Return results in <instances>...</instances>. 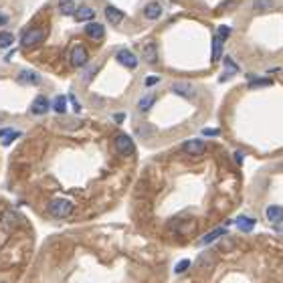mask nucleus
<instances>
[{
  "label": "nucleus",
  "instance_id": "obj_1",
  "mask_svg": "<svg viewBox=\"0 0 283 283\" xmlns=\"http://www.w3.org/2000/svg\"><path fill=\"white\" fill-rule=\"evenodd\" d=\"M73 210H75V204L67 199H55L47 206V212L53 216V219H67V216H71Z\"/></svg>",
  "mask_w": 283,
  "mask_h": 283
},
{
  "label": "nucleus",
  "instance_id": "obj_2",
  "mask_svg": "<svg viewBox=\"0 0 283 283\" xmlns=\"http://www.w3.org/2000/svg\"><path fill=\"white\" fill-rule=\"evenodd\" d=\"M114 144H116V150L120 152L121 156H132L134 152H136V144H134V140L129 138L127 134H118L116 140H114Z\"/></svg>",
  "mask_w": 283,
  "mask_h": 283
},
{
  "label": "nucleus",
  "instance_id": "obj_3",
  "mask_svg": "<svg viewBox=\"0 0 283 283\" xmlns=\"http://www.w3.org/2000/svg\"><path fill=\"white\" fill-rule=\"evenodd\" d=\"M42 39H45V29L35 27V29H27V31L23 33V37H20V42H23V47H35V45H39Z\"/></svg>",
  "mask_w": 283,
  "mask_h": 283
},
{
  "label": "nucleus",
  "instance_id": "obj_4",
  "mask_svg": "<svg viewBox=\"0 0 283 283\" xmlns=\"http://www.w3.org/2000/svg\"><path fill=\"white\" fill-rule=\"evenodd\" d=\"M18 225H20V216H18L14 210H4L2 214H0V231L10 233V231H14Z\"/></svg>",
  "mask_w": 283,
  "mask_h": 283
},
{
  "label": "nucleus",
  "instance_id": "obj_5",
  "mask_svg": "<svg viewBox=\"0 0 283 283\" xmlns=\"http://www.w3.org/2000/svg\"><path fill=\"white\" fill-rule=\"evenodd\" d=\"M89 61V55H87V49L83 47V45H77L71 49V65L73 67H83V65Z\"/></svg>",
  "mask_w": 283,
  "mask_h": 283
},
{
  "label": "nucleus",
  "instance_id": "obj_6",
  "mask_svg": "<svg viewBox=\"0 0 283 283\" xmlns=\"http://www.w3.org/2000/svg\"><path fill=\"white\" fill-rule=\"evenodd\" d=\"M182 150L186 152V154H190V156H201V154H204L206 144L202 140H186L182 144Z\"/></svg>",
  "mask_w": 283,
  "mask_h": 283
},
{
  "label": "nucleus",
  "instance_id": "obj_7",
  "mask_svg": "<svg viewBox=\"0 0 283 283\" xmlns=\"http://www.w3.org/2000/svg\"><path fill=\"white\" fill-rule=\"evenodd\" d=\"M116 59L123 65V67H127V69H136L138 67V57L132 53V51H127V49H121V51H118V55H116Z\"/></svg>",
  "mask_w": 283,
  "mask_h": 283
},
{
  "label": "nucleus",
  "instance_id": "obj_8",
  "mask_svg": "<svg viewBox=\"0 0 283 283\" xmlns=\"http://www.w3.org/2000/svg\"><path fill=\"white\" fill-rule=\"evenodd\" d=\"M172 91L180 95V97H186V99H192L194 95H197V91H194V87L190 83H184V81H178V83H172Z\"/></svg>",
  "mask_w": 283,
  "mask_h": 283
},
{
  "label": "nucleus",
  "instance_id": "obj_9",
  "mask_svg": "<svg viewBox=\"0 0 283 283\" xmlns=\"http://www.w3.org/2000/svg\"><path fill=\"white\" fill-rule=\"evenodd\" d=\"M49 110H51V105H49V99L45 95H39L33 101V105H31V114L33 116H45Z\"/></svg>",
  "mask_w": 283,
  "mask_h": 283
},
{
  "label": "nucleus",
  "instance_id": "obj_10",
  "mask_svg": "<svg viewBox=\"0 0 283 283\" xmlns=\"http://www.w3.org/2000/svg\"><path fill=\"white\" fill-rule=\"evenodd\" d=\"M18 83L23 85H39L40 83V75L33 69H23L18 73Z\"/></svg>",
  "mask_w": 283,
  "mask_h": 283
},
{
  "label": "nucleus",
  "instance_id": "obj_11",
  "mask_svg": "<svg viewBox=\"0 0 283 283\" xmlns=\"http://www.w3.org/2000/svg\"><path fill=\"white\" fill-rule=\"evenodd\" d=\"M144 16H146L148 20H158V18L162 16V4L156 2V0L148 2V4L144 6Z\"/></svg>",
  "mask_w": 283,
  "mask_h": 283
},
{
  "label": "nucleus",
  "instance_id": "obj_12",
  "mask_svg": "<svg viewBox=\"0 0 283 283\" xmlns=\"http://www.w3.org/2000/svg\"><path fill=\"white\" fill-rule=\"evenodd\" d=\"M265 216H267V221H269V223H273V225L283 223V206H279V204H271V206H267Z\"/></svg>",
  "mask_w": 283,
  "mask_h": 283
},
{
  "label": "nucleus",
  "instance_id": "obj_13",
  "mask_svg": "<svg viewBox=\"0 0 283 283\" xmlns=\"http://www.w3.org/2000/svg\"><path fill=\"white\" fill-rule=\"evenodd\" d=\"M142 57L146 63H156L158 61V51H156V45L154 42H146V45L142 47Z\"/></svg>",
  "mask_w": 283,
  "mask_h": 283
},
{
  "label": "nucleus",
  "instance_id": "obj_14",
  "mask_svg": "<svg viewBox=\"0 0 283 283\" xmlns=\"http://www.w3.org/2000/svg\"><path fill=\"white\" fill-rule=\"evenodd\" d=\"M123 12L116 6H105V18H107V23H112V25H120L121 20H123Z\"/></svg>",
  "mask_w": 283,
  "mask_h": 283
},
{
  "label": "nucleus",
  "instance_id": "obj_15",
  "mask_svg": "<svg viewBox=\"0 0 283 283\" xmlns=\"http://www.w3.org/2000/svg\"><path fill=\"white\" fill-rule=\"evenodd\" d=\"M85 35L89 37V39H93V40H99V39H103V35H105V29H103V25H97V23H89L85 27Z\"/></svg>",
  "mask_w": 283,
  "mask_h": 283
},
{
  "label": "nucleus",
  "instance_id": "obj_16",
  "mask_svg": "<svg viewBox=\"0 0 283 283\" xmlns=\"http://www.w3.org/2000/svg\"><path fill=\"white\" fill-rule=\"evenodd\" d=\"M18 136H20V132H16V129H12V127L0 129V142H2V146H10Z\"/></svg>",
  "mask_w": 283,
  "mask_h": 283
},
{
  "label": "nucleus",
  "instance_id": "obj_17",
  "mask_svg": "<svg viewBox=\"0 0 283 283\" xmlns=\"http://www.w3.org/2000/svg\"><path fill=\"white\" fill-rule=\"evenodd\" d=\"M223 235H227V227H216L214 231H210L208 235H204L201 239V245H210L212 241H216V239L223 237Z\"/></svg>",
  "mask_w": 283,
  "mask_h": 283
},
{
  "label": "nucleus",
  "instance_id": "obj_18",
  "mask_svg": "<svg viewBox=\"0 0 283 283\" xmlns=\"http://www.w3.org/2000/svg\"><path fill=\"white\" fill-rule=\"evenodd\" d=\"M95 16V10L91 6H79L75 10V18L79 20V23H85V20H91Z\"/></svg>",
  "mask_w": 283,
  "mask_h": 283
},
{
  "label": "nucleus",
  "instance_id": "obj_19",
  "mask_svg": "<svg viewBox=\"0 0 283 283\" xmlns=\"http://www.w3.org/2000/svg\"><path fill=\"white\" fill-rule=\"evenodd\" d=\"M235 73H239V67L235 65V61H233L231 57H225V73L221 75V81H227V79H231Z\"/></svg>",
  "mask_w": 283,
  "mask_h": 283
},
{
  "label": "nucleus",
  "instance_id": "obj_20",
  "mask_svg": "<svg viewBox=\"0 0 283 283\" xmlns=\"http://www.w3.org/2000/svg\"><path fill=\"white\" fill-rule=\"evenodd\" d=\"M235 223H237V227L241 229L243 233H251V231L255 229V219H249V216H243V214L239 216Z\"/></svg>",
  "mask_w": 283,
  "mask_h": 283
},
{
  "label": "nucleus",
  "instance_id": "obj_21",
  "mask_svg": "<svg viewBox=\"0 0 283 283\" xmlns=\"http://www.w3.org/2000/svg\"><path fill=\"white\" fill-rule=\"evenodd\" d=\"M275 6H277V2H275V0H255V2H253V8H255L257 12L273 10Z\"/></svg>",
  "mask_w": 283,
  "mask_h": 283
},
{
  "label": "nucleus",
  "instance_id": "obj_22",
  "mask_svg": "<svg viewBox=\"0 0 283 283\" xmlns=\"http://www.w3.org/2000/svg\"><path fill=\"white\" fill-rule=\"evenodd\" d=\"M59 10H61V14H75V10H77V4H75V0H61L59 2Z\"/></svg>",
  "mask_w": 283,
  "mask_h": 283
},
{
  "label": "nucleus",
  "instance_id": "obj_23",
  "mask_svg": "<svg viewBox=\"0 0 283 283\" xmlns=\"http://www.w3.org/2000/svg\"><path fill=\"white\" fill-rule=\"evenodd\" d=\"M154 101H156V95L154 93H148V95H144L140 101H138V110L140 112H148L152 105H154Z\"/></svg>",
  "mask_w": 283,
  "mask_h": 283
},
{
  "label": "nucleus",
  "instance_id": "obj_24",
  "mask_svg": "<svg viewBox=\"0 0 283 283\" xmlns=\"http://www.w3.org/2000/svg\"><path fill=\"white\" fill-rule=\"evenodd\" d=\"M221 55H223V40L214 35V39H212V61H219Z\"/></svg>",
  "mask_w": 283,
  "mask_h": 283
},
{
  "label": "nucleus",
  "instance_id": "obj_25",
  "mask_svg": "<svg viewBox=\"0 0 283 283\" xmlns=\"http://www.w3.org/2000/svg\"><path fill=\"white\" fill-rule=\"evenodd\" d=\"M53 110H55L57 114H65V112H67V99H65L63 95H57V97L53 99Z\"/></svg>",
  "mask_w": 283,
  "mask_h": 283
},
{
  "label": "nucleus",
  "instance_id": "obj_26",
  "mask_svg": "<svg viewBox=\"0 0 283 283\" xmlns=\"http://www.w3.org/2000/svg\"><path fill=\"white\" fill-rule=\"evenodd\" d=\"M14 42V37L12 33H6V31H0V49H8Z\"/></svg>",
  "mask_w": 283,
  "mask_h": 283
},
{
  "label": "nucleus",
  "instance_id": "obj_27",
  "mask_svg": "<svg viewBox=\"0 0 283 283\" xmlns=\"http://www.w3.org/2000/svg\"><path fill=\"white\" fill-rule=\"evenodd\" d=\"M188 267H190V261H188V259H182L180 263H178L176 267H174V273H184Z\"/></svg>",
  "mask_w": 283,
  "mask_h": 283
},
{
  "label": "nucleus",
  "instance_id": "obj_28",
  "mask_svg": "<svg viewBox=\"0 0 283 283\" xmlns=\"http://www.w3.org/2000/svg\"><path fill=\"white\" fill-rule=\"evenodd\" d=\"M265 85H271V79H255L249 83V87H265Z\"/></svg>",
  "mask_w": 283,
  "mask_h": 283
},
{
  "label": "nucleus",
  "instance_id": "obj_29",
  "mask_svg": "<svg viewBox=\"0 0 283 283\" xmlns=\"http://www.w3.org/2000/svg\"><path fill=\"white\" fill-rule=\"evenodd\" d=\"M229 35H231V29H229V27H219V35H216V37H219L221 40L229 39Z\"/></svg>",
  "mask_w": 283,
  "mask_h": 283
},
{
  "label": "nucleus",
  "instance_id": "obj_30",
  "mask_svg": "<svg viewBox=\"0 0 283 283\" xmlns=\"http://www.w3.org/2000/svg\"><path fill=\"white\" fill-rule=\"evenodd\" d=\"M158 81H160V77H158V75H150V77L146 79V85H148V87H152V85H156Z\"/></svg>",
  "mask_w": 283,
  "mask_h": 283
},
{
  "label": "nucleus",
  "instance_id": "obj_31",
  "mask_svg": "<svg viewBox=\"0 0 283 283\" xmlns=\"http://www.w3.org/2000/svg\"><path fill=\"white\" fill-rule=\"evenodd\" d=\"M202 134H204V136L214 138V136H219V129H208V127H206V129H202Z\"/></svg>",
  "mask_w": 283,
  "mask_h": 283
},
{
  "label": "nucleus",
  "instance_id": "obj_32",
  "mask_svg": "<svg viewBox=\"0 0 283 283\" xmlns=\"http://www.w3.org/2000/svg\"><path fill=\"white\" fill-rule=\"evenodd\" d=\"M235 160H237V164H243L245 162V154H243V152H235Z\"/></svg>",
  "mask_w": 283,
  "mask_h": 283
},
{
  "label": "nucleus",
  "instance_id": "obj_33",
  "mask_svg": "<svg viewBox=\"0 0 283 283\" xmlns=\"http://www.w3.org/2000/svg\"><path fill=\"white\" fill-rule=\"evenodd\" d=\"M6 23H8V16L0 12V27H2V25H6Z\"/></svg>",
  "mask_w": 283,
  "mask_h": 283
},
{
  "label": "nucleus",
  "instance_id": "obj_34",
  "mask_svg": "<svg viewBox=\"0 0 283 283\" xmlns=\"http://www.w3.org/2000/svg\"><path fill=\"white\" fill-rule=\"evenodd\" d=\"M123 118H125L123 114H116V116H114V120H116L118 123H121V121H123Z\"/></svg>",
  "mask_w": 283,
  "mask_h": 283
},
{
  "label": "nucleus",
  "instance_id": "obj_35",
  "mask_svg": "<svg viewBox=\"0 0 283 283\" xmlns=\"http://www.w3.org/2000/svg\"><path fill=\"white\" fill-rule=\"evenodd\" d=\"M0 283H2V281H0Z\"/></svg>",
  "mask_w": 283,
  "mask_h": 283
}]
</instances>
